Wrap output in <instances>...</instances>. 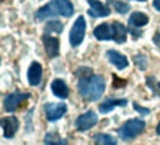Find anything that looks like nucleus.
Here are the masks:
<instances>
[{
	"mask_svg": "<svg viewBox=\"0 0 160 145\" xmlns=\"http://www.w3.org/2000/svg\"><path fill=\"white\" fill-rule=\"evenodd\" d=\"M67 113V105L62 104V102H48L45 105V114H46V118L49 122H57L59 120L61 117Z\"/></svg>",
	"mask_w": 160,
	"mask_h": 145,
	"instance_id": "423d86ee",
	"label": "nucleus"
},
{
	"mask_svg": "<svg viewBox=\"0 0 160 145\" xmlns=\"http://www.w3.org/2000/svg\"><path fill=\"white\" fill-rule=\"evenodd\" d=\"M42 41H43V46H45L48 58H55L59 53V40L57 37H52L51 34L45 33L43 37H42Z\"/></svg>",
	"mask_w": 160,
	"mask_h": 145,
	"instance_id": "0eeeda50",
	"label": "nucleus"
},
{
	"mask_svg": "<svg viewBox=\"0 0 160 145\" xmlns=\"http://www.w3.org/2000/svg\"><path fill=\"white\" fill-rule=\"evenodd\" d=\"M105 55H107L108 61L114 65L116 68H119V70H125V68H128L129 61H128V58H126L125 55H122V53L117 52V51H114V49H110V51H107V53H105Z\"/></svg>",
	"mask_w": 160,
	"mask_h": 145,
	"instance_id": "9d476101",
	"label": "nucleus"
},
{
	"mask_svg": "<svg viewBox=\"0 0 160 145\" xmlns=\"http://www.w3.org/2000/svg\"><path fill=\"white\" fill-rule=\"evenodd\" d=\"M138 2H145V0H138Z\"/></svg>",
	"mask_w": 160,
	"mask_h": 145,
	"instance_id": "c85d7f7f",
	"label": "nucleus"
},
{
	"mask_svg": "<svg viewBox=\"0 0 160 145\" xmlns=\"http://www.w3.org/2000/svg\"><path fill=\"white\" fill-rule=\"evenodd\" d=\"M42 74H43V68L39 62H31L28 68V83L31 86H39L42 81Z\"/></svg>",
	"mask_w": 160,
	"mask_h": 145,
	"instance_id": "ddd939ff",
	"label": "nucleus"
},
{
	"mask_svg": "<svg viewBox=\"0 0 160 145\" xmlns=\"http://www.w3.org/2000/svg\"><path fill=\"white\" fill-rule=\"evenodd\" d=\"M30 96L31 95L28 92H19V90L8 93L5 96V99H3V107H5V110L8 113H13V111L18 110V107L22 104L24 101L30 99Z\"/></svg>",
	"mask_w": 160,
	"mask_h": 145,
	"instance_id": "7ed1b4c3",
	"label": "nucleus"
},
{
	"mask_svg": "<svg viewBox=\"0 0 160 145\" xmlns=\"http://www.w3.org/2000/svg\"><path fill=\"white\" fill-rule=\"evenodd\" d=\"M77 74H80L79 81H77V90L86 101H98L102 96L105 90L104 77L93 74L86 67H82L80 71H77Z\"/></svg>",
	"mask_w": 160,
	"mask_h": 145,
	"instance_id": "f257e3e1",
	"label": "nucleus"
},
{
	"mask_svg": "<svg viewBox=\"0 0 160 145\" xmlns=\"http://www.w3.org/2000/svg\"><path fill=\"white\" fill-rule=\"evenodd\" d=\"M153 6L160 12V0H154V2H153Z\"/></svg>",
	"mask_w": 160,
	"mask_h": 145,
	"instance_id": "bb28decb",
	"label": "nucleus"
},
{
	"mask_svg": "<svg viewBox=\"0 0 160 145\" xmlns=\"http://www.w3.org/2000/svg\"><path fill=\"white\" fill-rule=\"evenodd\" d=\"M159 87H160V83H159Z\"/></svg>",
	"mask_w": 160,
	"mask_h": 145,
	"instance_id": "c756f323",
	"label": "nucleus"
},
{
	"mask_svg": "<svg viewBox=\"0 0 160 145\" xmlns=\"http://www.w3.org/2000/svg\"><path fill=\"white\" fill-rule=\"evenodd\" d=\"M126 85H128V81H126V80L119 79L117 75L113 74V86H114V87H123V86H126Z\"/></svg>",
	"mask_w": 160,
	"mask_h": 145,
	"instance_id": "b1692460",
	"label": "nucleus"
},
{
	"mask_svg": "<svg viewBox=\"0 0 160 145\" xmlns=\"http://www.w3.org/2000/svg\"><path fill=\"white\" fill-rule=\"evenodd\" d=\"M51 89H52V93L55 96H58L59 99H65L68 96V87H67V85H65V81L62 79H55L52 81Z\"/></svg>",
	"mask_w": 160,
	"mask_h": 145,
	"instance_id": "4468645a",
	"label": "nucleus"
},
{
	"mask_svg": "<svg viewBox=\"0 0 160 145\" xmlns=\"http://www.w3.org/2000/svg\"><path fill=\"white\" fill-rule=\"evenodd\" d=\"M62 30H64L62 22H59L57 18L53 21H49L45 25V33H48V34H51V33H62Z\"/></svg>",
	"mask_w": 160,
	"mask_h": 145,
	"instance_id": "aec40b11",
	"label": "nucleus"
},
{
	"mask_svg": "<svg viewBox=\"0 0 160 145\" xmlns=\"http://www.w3.org/2000/svg\"><path fill=\"white\" fill-rule=\"evenodd\" d=\"M93 142L98 145H116L117 141L111 136V135H107V133H97L93 136Z\"/></svg>",
	"mask_w": 160,
	"mask_h": 145,
	"instance_id": "6ab92c4d",
	"label": "nucleus"
},
{
	"mask_svg": "<svg viewBox=\"0 0 160 145\" xmlns=\"http://www.w3.org/2000/svg\"><path fill=\"white\" fill-rule=\"evenodd\" d=\"M52 5L55 6V9L58 11L59 15H62L65 18H70L74 13V6L70 0H52Z\"/></svg>",
	"mask_w": 160,
	"mask_h": 145,
	"instance_id": "f8f14e48",
	"label": "nucleus"
},
{
	"mask_svg": "<svg viewBox=\"0 0 160 145\" xmlns=\"http://www.w3.org/2000/svg\"><path fill=\"white\" fill-rule=\"evenodd\" d=\"M107 5L111 6V7H114L116 12H119L122 15H126L128 12H129V5H126L123 2H117V0H107Z\"/></svg>",
	"mask_w": 160,
	"mask_h": 145,
	"instance_id": "412c9836",
	"label": "nucleus"
},
{
	"mask_svg": "<svg viewBox=\"0 0 160 145\" xmlns=\"http://www.w3.org/2000/svg\"><path fill=\"white\" fill-rule=\"evenodd\" d=\"M57 15H59V13H58V11L55 9V6L52 5V2H51V3H48V5L42 6L39 11H37V13H36V19L40 21V22H43V21H46V19H55Z\"/></svg>",
	"mask_w": 160,
	"mask_h": 145,
	"instance_id": "9b49d317",
	"label": "nucleus"
},
{
	"mask_svg": "<svg viewBox=\"0 0 160 145\" xmlns=\"http://www.w3.org/2000/svg\"><path fill=\"white\" fill-rule=\"evenodd\" d=\"M156 132H157V135L160 136V122H159V124H157V128H156Z\"/></svg>",
	"mask_w": 160,
	"mask_h": 145,
	"instance_id": "cd10ccee",
	"label": "nucleus"
},
{
	"mask_svg": "<svg viewBox=\"0 0 160 145\" xmlns=\"http://www.w3.org/2000/svg\"><path fill=\"white\" fill-rule=\"evenodd\" d=\"M98 123V116L95 111H86L85 114H82L76 118V123L74 126L79 132H85V130H89L91 128H93L95 124Z\"/></svg>",
	"mask_w": 160,
	"mask_h": 145,
	"instance_id": "39448f33",
	"label": "nucleus"
},
{
	"mask_svg": "<svg viewBox=\"0 0 160 145\" xmlns=\"http://www.w3.org/2000/svg\"><path fill=\"white\" fill-rule=\"evenodd\" d=\"M88 2H89L88 13L92 18H102V17H108L110 15V7L102 5L99 0H88Z\"/></svg>",
	"mask_w": 160,
	"mask_h": 145,
	"instance_id": "1a4fd4ad",
	"label": "nucleus"
},
{
	"mask_svg": "<svg viewBox=\"0 0 160 145\" xmlns=\"http://www.w3.org/2000/svg\"><path fill=\"white\" fill-rule=\"evenodd\" d=\"M145 129V122L141 120V118H132V120H128V122L119 128V136L123 141H131L133 138H137L138 135H141Z\"/></svg>",
	"mask_w": 160,
	"mask_h": 145,
	"instance_id": "f03ea898",
	"label": "nucleus"
},
{
	"mask_svg": "<svg viewBox=\"0 0 160 145\" xmlns=\"http://www.w3.org/2000/svg\"><path fill=\"white\" fill-rule=\"evenodd\" d=\"M111 28H113V40L117 41V43H125L126 41V36H128V30L122 22L119 21H114L111 24Z\"/></svg>",
	"mask_w": 160,
	"mask_h": 145,
	"instance_id": "dca6fc26",
	"label": "nucleus"
},
{
	"mask_svg": "<svg viewBox=\"0 0 160 145\" xmlns=\"http://www.w3.org/2000/svg\"><path fill=\"white\" fill-rule=\"evenodd\" d=\"M93 36H95V39H98V40H101V41L113 40V28H111V25L104 22L93 30Z\"/></svg>",
	"mask_w": 160,
	"mask_h": 145,
	"instance_id": "2eb2a0df",
	"label": "nucleus"
},
{
	"mask_svg": "<svg viewBox=\"0 0 160 145\" xmlns=\"http://www.w3.org/2000/svg\"><path fill=\"white\" fill-rule=\"evenodd\" d=\"M126 104H128L126 99H107L102 104H99V111L102 114H105V113H110L116 107H125Z\"/></svg>",
	"mask_w": 160,
	"mask_h": 145,
	"instance_id": "f3484780",
	"label": "nucleus"
},
{
	"mask_svg": "<svg viewBox=\"0 0 160 145\" xmlns=\"http://www.w3.org/2000/svg\"><path fill=\"white\" fill-rule=\"evenodd\" d=\"M148 17L142 13V12H133L131 17H129V25L131 27H135V28H139V27H144L148 24Z\"/></svg>",
	"mask_w": 160,
	"mask_h": 145,
	"instance_id": "a211bd4d",
	"label": "nucleus"
},
{
	"mask_svg": "<svg viewBox=\"0 0 160 145\" xmlns=\"http://www.w3.org/2000/svg\"><path fill=\"white\" fill-rule=\"evenodd\" d=\"M153 41H154L156 46L160 49V33H159V31H157V33L154 34V37H153Z\"/></svg>",
	"mask_w": 160,
	"mask_h": 145,
	"instance_id": "a878e982",
	"label": "nucleus"
},
{
	"mask_svg": "<svg viewBox=\"0 0 160 145\" xmlns=\"http://www.w3.org/2000/svg\"><path fill=\"white\" fill-rule=\"evenodd\" d=\"M86 33V21L83 17H79L76 19L74 25L71 27L70 31V45L73 47H77L79 45H82V41L85 39Z\"/></svg>",
	"mask_w": 160,
	"mask_h": 145,
	"instance_id": "20e7f679",
	"label": "nucleus"
},
{
	"mask_svg": "<svg viewBox=\"0 0 160 145\" xmlns=\"http://www.w3.org/2000/svg\"><path fill=\"white\" fill-rule=\"evenodd\" d=\"M45 144H58V145H65L67 141L58 136L57 132H51L45 136Z\"/></svg>",
	"mask_w": 160,
	"mask_h": 145,
	"instance_id": "4be33fe9",
	"label": "nucleus"
},
{
	"mask_svg": "<svg viewBox=\"0 0 160 145\" xmlns=\"http://www.w3.org/2000/svg\"><path fill=\"white\" fill-rule=\"evenodd\" d=\"M133 110L138 111L141 116H148V114H150V110H148V108H144V107H141V105H138L137 102L133 104Z\"/></svg>",
	"mask_w": 160,
	"mask_h": 145,
	"instance_id": "393cba45",
	"label": "nucleus"
},
{
	"mask_svg": "<svg viewBox=\"0 0 160 145\" xmlns=\"http://www.w3.org/2000/svg\"><path fill=\"white\" fill-rule=\"evenodd\" d=\"M133 61H135V64L138 65L139 70H145V68H147V59H145L144 55H135Z\"/></svg>",
	"mask_w": 160,
	"mask_h": 145,
	"instance_id": "5701e85b",
	"label": "nucleus"
},
{
	"mask_svg": "<svg viewBox=\"0 0 160 145\" xmlns=\"http://www.w3.org/2000/svg\"><path fill=\"white\" fill-rule=\"evenodd\" d=\"M2 128H3V135H5L6 139H12L19 128V122L13 116L5 117V118H2Z\"/></svg>",
	"mask_w": 160,
	"mask_h": 145,
	"instance_id": "6e6552de",
	"label": "nucleus"
}]
</instances>
